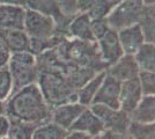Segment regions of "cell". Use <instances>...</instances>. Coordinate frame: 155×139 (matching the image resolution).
<instances>
[{"label":"cell","instance_id":"ba28073f","mask_svg":"<svg viewBox=\"0 0 155 139\" xmlns=\"http://www.w3.org/2000/svg\"><path fill=\"white\" fill-rule=\"evenodd\" d=\"M140 72L132 55H123L119 59L105 68V73L119 82L134 79Z\"/></svg>","mask_w":155,"mask_h":139},{"label":"cell","instance_id":"f1b7e54d","mask_svg":"<svg viewBox=\"0 0 155 139\" xmlns=\"http://www.w3.org/2000/svg\"><path fill=\"white\" fill-rule=\"evenodd\" d=\"M9 123H11V119L7 115H0V138L7 136Z\"/></svg>","mask_w":155,"mask_h":139},{"label":"cell","instance_id":"5b68a950","mask_svg":"<svg viewBox=\"0 0 155 139\" xmlns=\"http://www.w3.org/2000/svg\"><path fill=\"white\" fill-rule=\"evenodd\" d=\"M97 52L104 65L108 67L119 59L124 55L120 42L116 30L111 29L107 31L102 38L96 41Z\"/></svg>","mask_w":155,"mask_h":139},{"label":"cell","instance_id":"8992f818","mask_svg":"<svg viewBox=\"0 0 155 139\" xmlns=\"http://www.w3.org/2000/svg\"><path fill=\"white\" fill-rule=\"evenodd\" d=\"M84 108L87 107L80 104L77 101L65 102L58 106H54L51 109L50 121L68 131L73 125V123L80 116V114L84 110Z\"/></svg>","mask_w":155,"mask_h":139},{"label":"cell","instance_id":"9c48e42d","mask_svg":"<svg viewBox=\"0 0 155 139\" xmlns=\"http://www.w3.org/2000/svg\"><path fill=\"white\" fill-rule=\"evenodd\" d=\"M119 93L120 82L105 73V77L93 103H100L114 109H119Z\"/></svg>","mask_w":155,"mask_h":139},{"label":"cell","instance_id":"4fadbf2b","mask_svg":"<svg viewBox=\"0 0 155 139\" xmlns=\"http://www.w3.org/2000/svg\"><path fill=\"white\" fill-rule=\"evenodd\" d=\"M26 7L0 4V28L23 29Z\"/></svg>","mask_w":155,"mask_h":139},{"label":"cell","instance_id":"9a60e30c","mask_svg":"<svg viewBox=\"0 0 155 139\" xmlns=\"http://www.w3.org/2000/svg\"><path fill=\"white\" fill-rule=\"evenodd\" d=\"M0 41L5 44L11 53L29 50L30 38L23 29H1Z\"/></svg>","mask_w":155,"mask_h":139},{"label":"cell","instance_id":"52a82bcc","mask_svg":"<svg viewBox=\"0 0 155 139\" xmlns=\"http://www.w3.org/2000/svg\"><path fill=\"white\" fill-rule=\"evenodd\" d=\"M7 66H8V70L11 72L12 79H13L14 92L20 88L32 85V84H37L39 75L37 64L36 65H26V64H20V63L9 60Z\"/></svg>","mask_w":155,"mask_h":139},{"label":"cell","instance_id":"d6986e66","mask_svg":"<svg viewBox=\"0 0 155 139\" xmlns=\"http://www.w3.org/2000/svg\"><path fill=\"white\" fill-rule=\"evenodd\" d=\"M155 9L154 6H145L142 8V13L138 26L140 27L141 33L143 35L145 42L154 43L155 42Z\"/></svg>","mask_w":155,"mask_h":139},{"label":"cell","instance_id":"6da1fadb","mask_svg":"<svg viewBox=\"0 0 155 139\" xmlns=\"http://www.w3.org/2000/svg\"><path fill=\"white\" fill-rule=\"evenodd\" d=\"M6 115L35 125L50 121L52 107L46 102L37 84H32L13 92L7 99Z\"/></svg>","mask_w":155,"mask_h":139},{"label":"cell","instance_id":"4316f807","mask_svg":"<svg viewBox=\"0 0 155 139\" xmlns=\"http://www.w3.org/2000/svg\"><path fill=\"white\" fill-rule=\"evenodd\" d=\"M97 0H77V12L81 14H87L88 11L96 4Z\"/></svg>","mask_w":155,"mask_h":139},{"label":"cell","instance_id":"e0dca14e","mask_svg":"<svg viewBox=\"0 0 155 139\" xmlns=\"http://www.w3.org/2000/svg\"><path fill=\"white\" fill-rule=\"evenodd\" d=\"M104 77H105V71H101V72L95 73L87 82H84L75 93L77 102L84 107H89L91 104H93Z\"/></svg>","mask_w":155,"mask_h":139},{"label":"cell","instance_id":"7c38bea8","mask_svg":"<svg viewBox=\"0 0 155 139\" xmlns=\"http://www.w3.org/2000/svg\"><path fill=\"white\" fill-rule=\"evenodd\" d=\"M124 55H134L136 51L145 43V38L140 27L137 25L126 27L117 31Z\"/></svg>","mask_w":155,"mask_h":139},{"label":"cell","instance_id":"cb8c5ba5","mask_svg":"<svg viewBox=\"0 0 155 139\" xmlns=\"http://www.w3.org/2000/svg\"><path fill=\"white\" fill-rule=\"evenodd\" d=\"M137 78L141 88L142 95L145 96L155 95V72L140 71Z\"/></svg>","mask_w":155,"mask_h":139},{"label":"cell","instance_id":"277c9868","mask_svg":"<svg viewBox=\"0 0 155 139\" xmlns=\"http://www.w3.org/2000/svg\"><path fill=\"white\" fill-rule=\"evenodd\" d=\"M89 108L102 122L104 130L116 133L118 136H124L127 133L131 124L127 113L123 111L122 109H114L100 103H93Z\"/></svg>","mask_w":155,"mask_h":139},{"label":"cell","instance_id":"ffe728a7","mask_svg":"<svg viewBox=\"0 0 155 139\" xmlns=\"http://www.w3.org/2000/svg\"><path fill=\"white\" fill-rule=\"evenodd\" d=\"M67 130L57 125L52 121H48L35 127L32 139H65Z\"/></svg>","mask_w":155,"mask_h":139},{"label":"cell","instance_id":"83f0119b","mask_svg":"<svg viewBox=\"0 0 155 139\" xmlns=\"http://www.w3.org/2000/svg\"><path fill=\"white\" fill-rule=\"evenodd\" d=\"M11 55H12L11 51L0 41V67H5L8 65L9 59H11Z\"/></svg>","mask_w":155,"mask_h":139},{"label":"cell","instance_id":"484cf974","mask_svg":"<svg viewBox=\"0 0 155 139\" xmlns=\"http://www.w3.org/2000/svg\"><path fill=\"white\" fill-rule=\"evenodd\" d=\"M110 29V26L105 19H97V20H91V33L95 42L102 38L107 31Z\"/></svg>","mask_w":155,"mask_h":139},{"label":"cell","instance_id":"4dcf8cb0","mask_svg":"<svg viewBox=\"0 0 155 139\" xmlns=\"http://www.w3.org/2000/svg\"><path fill=\"white\" fill-rule=\"evenodd\" d=\"M119 137H120V136H118L116 133H112V132H110V131L104 130L103 132L98 133L96 136L91 137V139H119Z\"/></svg>","mask_w":155,"mask_h":139},{"label":"cell","instance_id":"44dd1931","mask_svg":"<svg viewBox=\"0 0 155 139\" xmlns=\"http://www.w3.org/2000/svg\"><path fill=\"white\" fill-rule=\"evenodd\" d=\"M11 119L9 129L7 132L8 139H32V133L37 125L32 123H27L19 119Z\"/></svg>","mask_w":155,"mask_h":139},{"label":"cell","instance_id":"7402d4cb","mask_svg":"<svg viewBox=\"0 0 155 139\" xmlns=\"http://www.w3.org/2000/svg\"><path fill=\"white\" fill-rule=\"evenodd\" d=\"M131 139H154L155 138V123L154 124H139L131 122L127 131Z\"/></svg>","mask_w":155,"mask_h":139},{"label":"cell","instance_id":"603a6c76","mask_svg":"<svg viewBox=\"0 0 155 139\" xmlns=\"http://www.w3.org/2000/svg\"><path fill=\"white\" fill-rule=\"evenodd\" d=\"M13 79L8 66L0 67V101H5L13 94Z\"/></svg>","mask_w":155,"mask_h":139},{"label":"cell","instance_id":"8fae6325","mask_svg":"<svg viewBox=\"0 0 155 139\" xmlns=\"http://www.w3.org/2000/svg\"><path fill=\"white\" fill-rule=\"evenodd\" d=\"M67 36L81 42H95L91 33V20L87 14L78 13L71 19L67 27Z\"/></svg>","mask_w":155,"mask_h":139},{"label":"cell","instance_id":"7a4b0ae2","mask_svg":"<svg viewBox=\"0 0 155 139\" xmlns=\"http://www.w3.org/2000/svg\"><path fill=\"white\" fill-rule=\"evenodd\" d=\"M143 5L140 0H124L111 8L107 21L111 29L120 30L126 27L137 25L142 13Z\"/></svg>","mask_w":155,"mask_h":139},{"label":"cell","instance_id":"836d02e7","mask_svg":"<svg viewBox=\"0 0 155 139\" xmlns=\"http://www.w3.org/2000/svg\"><path fill=\"white\" fill-rule=\"evenodd\" d=\"M141 2L145 6H154L155 0H141Z\"/></svg>","mask_w":155,"mask_h":139},{"label":"cell","instance_id":"ac0fdd59","mask_svg":"<svg viewBox=\"0 0 155 139\" xmlns=\"http://www.w3.org/2000/svg\"><path fill=\"white\" fill-rule=\"evenodd\" d=\"M140 71L155 72V45L154 43L145 42L133 55Z\"/></svg>","mask_w":155,"mask_h":139},{"label":"cell","instance_id":"f546056e","mask_svg":"<svg viewBox=\"0 0 155 139\" xmlns=\"http://www.w3.org/2000/svg\"><path fill=\"white\" fill-rule=\"evenodd\" d=\"M65 139H91V136L86 134L84 132H80V131H75V130H68L67 134Z\"/></svg>","mask_w":155,"mask_h":139},{"label":"cell","instance_id":"3957f363","mask_svg":"<svg viewBox=\"0 0 155 139\" xmlns=\"http://www.w3.org/2000/svg\"><path fill=\"white\" fill-rule=\"evenodd\" d=\"M23 30L30 40H49L58 34L53 18L26 8Z\"/></svg>","mask_w":155,"mask_h":139},{"label":"cell","instance_id":"5bb4252c","mask_svg":"<svg viewBox=\"0 0 155 139\" xmlns=\"http://www.w3.org/2000/svg\"><path fill=\"white\" fill-rule=\"evenodd\" d=\"M70 130L80 131V132H84L91 137H94L98 133L103 132L104 126L100 118L91 110V108L87 107V108H84V111L80 114L77 121L73 123Z\"/></svg>","mask_w":155,"mask_h":139},{"label":"cell","instance_id":"e575fe53","mask_svg":"<svg viewBox=\"0 0 155 139\" xmlns=\"http://www.w3.org/2000/svg\"><path fill=\"white\" fill-rule=\"evenodd\" d=\"M0 139H8L7 137H2V138H0Z\"/></svg>","mask_w":155,"mask_h":139},{"label":"cell","instance_id":"d4e9b609","mask_svg":"<svg viewBox=\"0 0 155 139\" xmlns=\"http://www.w3.org/2000/svg\"><path fill=\"white\" fill-rule=\"evenodd\" d=\"M112 6L110 5L108 0H97L96 4L88 11L87 15L91 20H97V19H105L110 13Z\"/></svg>","mask_w":155,"mask_h":139},{"label":"cell","instance_id":"30bf717a","mask_svg":"<svg viewBox=\"0 0 155 139\" xmlns=\"http://www.w3.org/2000/svg\"><path fill=\"white\" fill-rule=\"evenodd\" d=\"M143 96L141 88L139 85L138 78L120 82V93H119V109L130 114L139 101Z\"/></svg>","mask_w":155,"mask_h":139},{"label":"cell","instance_id":"1f68e13d","mask_svg":"<svg viewBox=\"0 0 155 139\" xmlns=\"http://www.w3.org/2000/svg\"><path fill=\"white\" fill-rule=\"evenodd\" d=\"M27 0H0V4L4 5H14V6L26 7Z\"/></svg>","mask_w":155,"mask_h":139},{"label":"cell","instance_id":"2e32d148","mask_svg":"<svg viewBox=\"0 0 155 139\" xmlns=\"http://www.w3.org/2000/svg\"><path fill=\"white\" fill-rule=\"evenodd\" d=\"M130 119L139 124H154L155 123V95L142 96L136 108L129 114Z\"/></svg>","mask_w":155,"mask_h":139},{"label":"cell","instance_id":"d6a6232c","mask_svg":"<svg viewBox=\"0 0 155 139\" xmlns=\"http://www.w3.org/2000/svg\"><path fill=\"white\" fill-rule=\"evenodd\" d=\"M0 115H6V104H5V101H0Z\"/></svg>","mask_w":155,"mask_h":139}]
</instances>
